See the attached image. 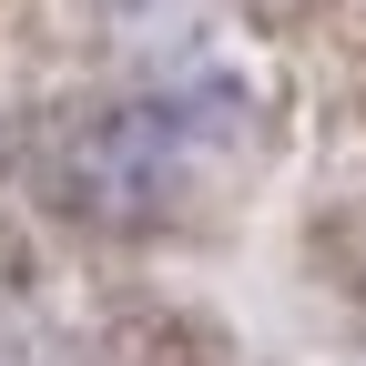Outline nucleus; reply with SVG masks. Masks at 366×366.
<instances>
[{
	"label": "nucleus",
	"mask_w": 366,
	"mask_h": 366,
	"mask_svg": "<svg viewBox=\"0 0 366 366\" xmlns=\"http://www.w3.org/2000/svg\"><path fill=\"white\" fill-rule=\"evenodd\" d=\"M183 183V112L163 102H122L102 122H81V143L61 153V194L102 224H153Z\"/></svg>",
	"instance_id": "obj_1"
}]
</instances>
